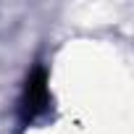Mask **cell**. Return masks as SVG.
<instances>
[{
    "mask_svg": "<svg viewBox=\"0 0 134 134\" xmlns=\"http://www.w3.org/2000/svg\"><path fill=\"white\" fill-rule=\"evenodd\" d=\"M50 105V87H47V74L42 66L26 76V84H24V95H21V118L29 124L34 118H40Z\"/></svg>",
    "mask_w": 134,
    "mask_h": 134,
    "instance_id": "cell-1",
    "label": "cell"
}]
</instances>
